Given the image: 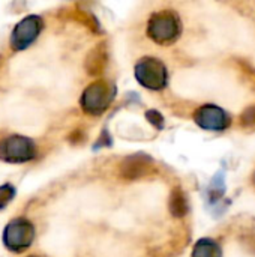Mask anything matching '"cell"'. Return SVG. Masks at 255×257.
Instances as JSON below:
<instances>
[{
  "mask_svg": "<svg viewBox=\"0 0 255 257\" xmlns=\"http://www.w3.org/2000/svg\"><path fill=\"white\" fill-rule=\"evenodd\" d=\"M36 146L24 136H9L0 140V160L11 164H21L33 160Z\"/></svg>",
  "mask_w": 255,
  "mask_h": 257,
  "instance_id": "obj_3",
  "label": "cell"
},
{
  "mask_svg": "<svg viewBox=\"0 0 255 257\" xmlns=\"http://www.w3.org/2000/svg\"><path fill=\"white\" fill-rule=\"evenodd\" d=\"M107 60H108V53L105 48V44H99L96 45L86 57L84 66L87 69V72L90 75H99L104 72L105 66H107Z\"/></svg>",
  "mask_w": 255,
  "mask_h": 257,
  "instance_id": "obj_9",
  "label": "cell"
},
{
  "mask_svg": "<svg viewBox=\"0 0 255 257\" xmlns=\"http://www.w3.org/2000/svg\"><path fill=\"white\" fill-rule=\"evenodd\" d=\"M168 209L171 212L173 217L176 218H182L186 215L188 212V200L185 197V193L180 187H176L173 191H171V196H170V202H168Z\"/></svg>",
  "mask_w": 255,
  "mask_h": 257,
  "instance_id": "obj_10",
  "label": "cell"
},
{
  "mask_svg": "<svg viewBox=\"0 0 255 257\" xmlns=\"http://www.w3.org/2000/svg\"><path fill=\"white\" fill-rule=\"evenodd\" d=\"M240 123L242 126L248 128V130H255V105L248 107L242 116H240Z\"/></svg>",
  "mask_w": 255,
  "mask_h": 257,
  "instance_id": "obj_13",
  "label": "cell"
},
{
  "mask_svg": "<svg viewBox=\"0 0 255 257\" xmlns=\"http://www.w3.org/2000/svg\"><path fill=\"white\" fill-rule=\"evenodd\" d=\"M135 78L138 83L152 90H161L165 87L168 72L165 65L155 57H144L135 65Z\"/></svg>",
  "mask_w": 255,
  "mask_h": 257,
  "instance_id": "obj_5",
  "label": "cell"
},
{
  "mask_svg": "<svg viewBox=\"0 0 255 257\" xmlns=\"http://www.w3.org/2000/svg\"><path fill=\"white\" fill-rule=\"evenodd\" d=\"M114 95L116 87L111 83L99 80L84 89L81 96V107L87 114L99 116L110 107L114 99Z\"/></svg>",
  "mask_w": 255,
  "mask_h": 257,
  "instance_id": "obj_2",
  "label": "cell"
},
{
  "mask_svg": "<svg viewBox=\"0 0 255 257\" xmlns=\"http://www.w3.org/2000/svg\"><path fill=\"white\" fill-rule=\"evenodd\" d=\"M252 182H254V185H255V172H254V175H252Z\"/></svg>",
  "mask_w": 255,
  "mask_h": 257,
  "instance_id": "obj_15",
  "label": "cell"
},
{
  "mask_svg": "<svg viewBox=\"0 0 255 257\" xmlns=\"http://www.w3.org/2000/svg\"><path fill=\"white\" fill-rule=\"evenodd\" d=\"M194 120L198 126L209 131H224L231 123L230 116L221 107L210 104L200 107L194 114Z\"/></svg>",
  "mask_w": 255,
  "mask_h": 257,
  "instance_id": "obj_7",
  "label": "cell"
},
{
  "mask_svg": "<svg viewBox=\"0 0 255 257\" xmlns=\"http://www.w3.org/2000/svg\"><path fill=\"white\" fill-rule=\"evenodd\" d=\"M146 117H147L155 126H158V128H162V126H164V119H162V116H161L156 110H149V111L146 113Z\"/></svg>",
  "mask_w": 255,
  "mask_h": 257,
  "instance_id": "obj_14",
  "label": "cell"
},
{
  "mask_svg": "<svg viewBox=\"0 0 255 257\" xmlns=\"http://www.w3.org/2000/svg\"><path fill=\"white\" fill-rule=\"evenodd\" d=\"M29 257H39V256H29Z\"/></svg>",
  "mask_w": 255,
  "mask_h": 257,
  "instance_id": "obj_16",
  "label": "cell"
},
{
  "mask_svg": "<svg viewBox=\"0 0 255 257\" xmlns=\"http://www.w3.org/2000/svg\"><path fill=\"white\" fill-rule=\"evenodd\" d=\"M35 239V227L26 218H15L5 227L3 244L12 253L27 250Z\"/></svg>",
  "mask_w": 255,
  "mask_h": 257,
  "instance_id": "obj_4",
  "label": "cell"
},
{
  "mask_svg": "<svg viewBox=\"0 0 255 257\" xmlns=\"http://www.w3.org/2000/svg\"><path fill=\"white\" fill-rule=\"evenodd\" d=\"M221 247L212 241V239H200L194 250H192V257H221Z\"/></svg>",
  "mask_w": 255,
  "mask_h": 257,
  "instance_id": "obj_11",
  "label": "cell"
},
{
  "mask_svg": "<svg viewBox=\"0 0 255 257\" xmlns=\"http://www.w3.org/2000/svg\"><path fill=\"white\" fill-rule=\"evenodd\" d=\"M15 196V188L9 184H5L0 187V209H3Z\"/></svg>",
  "mask_w": 255,
  "mask_h": 257,
  "instance_id": "obj_12",
  "label": "cell"
},
{
  "mask_svg": "<svg viewBox=\"0 0 255 257\" xmlns=\"http://www.w3.org/2000/svg\"><path fill=\"white\" fill-rule=\"evenodd\" d=\"M42 27H44V21L38 15H29L23 18L12 30L11 47L17 51L26 50L29 45H32L36 41Z\"/></svg>",
  "mask_w": 255,
  "mask_h": 257,
  "instance_id": "obj_6",
  "label": "cell"
},
{
  "mask_svg": "<svg viewBox=\"0 0 255 257\" xmlns=\"http://www.w3.org/2000/svg\"><path fill=\"white\" fill-rule=\"evenodd\" d=\"M155 170L153 160L149 155L137 154L125 158L120 164V176L126 181H135L150 175Z\"/></svg>",
  "mask_w": 255,
  "mask_h": 257,
  "instance_id": "obj_8",
  "label": "cell"
},
{
  "mask_svg": "<svg viewBox=\"0 0 255 257\" xmlns=\"http://www.w3.org/2000/svg\"><path fill=\"white\" fill-rule=\"evenodd\" d=\"M147 35L158 44L174 42L180 35V20L174 11L155 12L147 23Z\"/></svg>",
  "mask_w": 255,
  "mask_h": 257,
  "instance_id": "obj_1",
  "label": "cell"
}]
</instances>
